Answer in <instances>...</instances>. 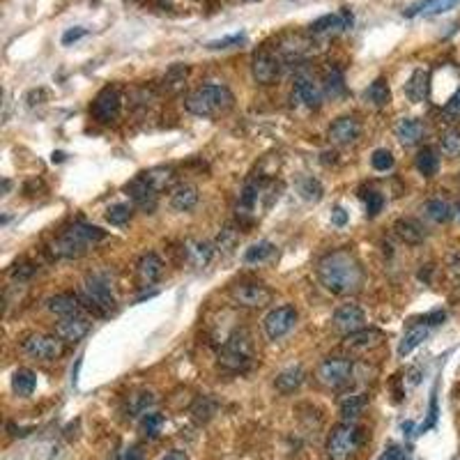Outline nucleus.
Returning a JSON list of instances; mask_svg holds the SVG:
<instances>
[{"instance_id":"f257e3e1","label":"nucleus","mask_w":460,"mask_h":460,"mask_svg":"<svg viewBox=\"0 0 460 460\" xmlns=\"http://www.w3.org/2000/svg\"><path fill=\"white\" fill-rule=\"evenodd\" d=\"M317 281L331 295H355L364 286V270L355 254H350L348 249H339L320 258V263H317Z\"/></svg>"},{"instance_id":"f03ea898","label":"nucleus","mask_w":460,"mask_h":460,"mask_svg":"<svg viewBox=\"0 0 460 460\" xmlns=\"http://www.w3.org/2000/svg\"><path fill=\"white\" fill-rule=\"evenodd\" d=\"M232 104H235V97L221 83H205L184 99L187 111L198 115V118H214V115L230 111Z\"/></svg>"},{"instance_id":"7ed1b4c3","label":"nucleus","mask_w":460,"mask_h":460,"mask_svg":"<svg viewBox=\"0 0 460 460\" xmlns=\"http://www.w3.org/2000/svg\"><path fill=\"white\" fill-rule=\"evenodd\" d=\"M102 239H106V232L102 228L88 223H74L53 242L51 251L55 258H81L90 247L99 244Z\"/></svg>"},{"instance_id":"20e7f679","label":"nucleus","mask_w":460,"mask_h":460,"mask_svg":"<svg viewBox=\"0 0 460 460\" xmlns=\"http://www.w3.org/2000/svg\"><path fill=\"white\" fill-rule=\"evenodd\" d=\"M81 304L92 311L95 315H111L115 311V295L111 290L106 276L102 274H90L86 281L81 283Z\"/></svg>"},{"instance_id":"39448f33","label":"nucleus","mask_w":460,"mask_h":460,"mask_svg":"<svg viewBox=\"0 0 460 460\" xmlns=\"http://www.w3.org/2000/svg\"><path fill=\"white\" fill-rule=\"evenodd\" d=\"M254 364V343L247 331H235L223 343L219 353V366L230 373H247Z\"/></svg>"},{"instance_id":"423d86ee","label":"nucleus","mask_w":460,"mask_h":460,"mask_svg":"<svg viewBox=\"0 0 460 460\" xmlns=\"http://www.w3.org/2000/svg\"><path fill=\"white\" fill-rule=\"evenodd\" d=\"M359 449V428L353 421H343L331 431L327 440V454L331 460H348Z\"/></svg>"},{"instance_id":"0eeeda50","label":"nucleus","mask_w":460,"mask_h":460,"mask_svg":"<svg viewBox=\"0 0 460 460\" xmlns=\"http://www.w3.org/2000/svg\"><path fill=\"white\" fill-rule=\"evenodd\" d=\"M272 290L265 286V283L258 281H244V283H235L230 288V299L237 306L244 308H263L267 304H272Z\"/></svg>"},{"instance_id":"6e6552de","label":"nucleus","mask_w":460,"mask_h":460,"mask_svg":"<svg viewBox=\"0 0 460 460\" xmlns=\"http://www.w3.org/2000/svg\"><path fill=\"white\" fill-rule=\"evenodd\" d=\"M353 362L350 359H343V357H329L317 366V380L320 384L329 389H341L343 384H348L350 378H353Z\"/></svg>"},{"instance_id":"1a4fd4ad","label":"nucleus","mask_w":460,"mask_h":460,"mask_svg":"<svg viewBox=\"0 0 460 460\" xmlns=\"http://www.w3.org/2000/svg\"><path fill=\"white\" fill-rule=\"evenodd\" d=\"M23 350L35 357V359H44V362H53L63 353H65V341L51 334H30V336L23 341Z\"/></svg>"},{"instance_id":"9d476101","label":"nucleus","mask_w":460,"mask_h":460,"mask_svg":"<svg viewBox=\"0 0 460 460\" xmlns=\"http://www.w3.org/2000/svg\"><path fill=\"white\" fill-rule=\"evenodd\" d=\"M295 324H297V311L292 306L272 308V311L267 313L265 320H263L267 339H272V341L283 339L286 334H290L292 329H295Z\"/></svg>"},{"instance_id":"9b49d317","label":"nucleus","mask_w":460,"mask_h":460,"mask_svg":"<svg viewBox=\"0 0 460 460\" xmlns=\"http://www.w3.org/2000/svg\"><path fill=\"white\" fill-rule=\"evenodd\" d=\"M120 108H122V97H120L118 88L108 86V88H104L95 97V102H92V106H90V113H92V118H95L97 122H104L106 124V122L118 120Z\"/></svg>"},{"instance_id":"f8f14e48","label":"nucleus","mask_w":460,"mask_h":460,"mask_svg":"<svg viewBox=\"0 0 460 460\" xmlns=\"http://www.w3.org/2000/svg\"><path fill=\"white\" fill-rule=\"evenodd\" d=\"M281 58L272 53L270 48H263L254 55V63H251V72H254V79L263 86H270L276 79L281 77Z\"/></svg>"},{"instance_id":"ddd939ff","label":"nucleus","mask_w":460,"mask_h":460,"mask_svg":"<svg viewBox=\"0 0 460 460\" xmlns=\"http://www.w3.org/2000/svg\"><path fill=\"white\" fill-rule=\"evenodd\" d=\"M127 194H129V198L133 200V205H136L138 210H143L147 214L157 210L159 191L143 178V175H138V178H133L127 184Z\"/></svg>"},{"instance_id":"4468645a","label":"nucleus","mask_w":460,"mask_h":460,"mask_svg":"<svg viewBox=\"0 0 460 460\" xmlns=\"http://www.w3.org/2000/svg\"><path fill=\"white\" fill-rule=\"evenodd\" d=\"M334 329L341 334H355L366 329V313L357 304H343L336 308V313L331 317Z\"/></svg>"},{"instance_id":"2eb2a0df","label":"nucleus","mask_w":460,"mask_h":460,"mask_svg":"<svg viewBox=\"0 0 460 460\" xmlns=\"http://www.w3.org/2000/svg\"><path fill=\"white\" fill-rule=\"evenodd\" d=\"M292 104L306 106V108H320L322 99H324V90L317 86L313 79L308 77H299L295 81V88H292Z\"/></svg>"},{"instance_id":"dca6fc26","label":"nucleus","mask_w":460,"mask_h":460,"mask_svg":"<svg viewBox=\"0 0 460 460\" xmlns=\"http://www.w3.org/2000/svg\"><path fill=\"white\" fill-rule=\"evenodd\" d=\"M88 331H90V320L81 313L70 315V317H60V322L55 324V334L65 343H79L88 336Z\"/></svg>"},{"instance_id":"f3484780","label":"nucleus","mask_w":460,"mask_h":460,"mask_svg":"<svg viewBox=\"0 0 460 460\" xmlns=\"http://www.w3.org/2000/svg\"><path fill=\"white\" fill-rule=\"evenodd\" d=\"M362 133V124L353 115H343L329 127V140L334 145H350L355 143Z\"/></svg>"},{"instance_id":"a211bd4d","label":"nucleus","mask_w":460,"mask_h":460,"mask_svg":"<svg viewBox=\"0 0 460 460\" xmlns=\"http://www.w3.org/2000/svg\"><path fill=\"white\" fill-rule=\"evenodd\" d=\"M164 274V263L157 254H145L140 256V261L136 265V281L140 288H150L162 279Z\"/></svg>"},{"instance_id":"6ab92c4d","label":"nucleus","mask_w":460,"mask_h":460,"mask_svg":"<svg viewBox=\"0 0 460 460\" xmlns=\"http://www.w3.org/2000/svg\"><path fill=\"white\" fill-rule=\"evenodd\" d=\"M212 256H214V244H210V242H205V239L184 242V258H187V263L191 267H196V270L210 265Z\"/></svg>"},{"instance_id":"aec40b11","label":"nucleus","mask_w":460,"mask_h":460,"mask_svg":"<svg viewBox=\"0 0 460 460\" xmlns=\"http://www.w3.org/2000/svg\"><path fill=\"white\" fill-rule=\"evenodd\" d=\"M81 297L72 295V292H60V295H53L46 299V311L53 313L58 317H70V315H79L81 313Z\"/></svg>"},{"instance_id":"412c9836","label":"nucleus","mask_w":460,"mask_h":460,"mask_svg":"<svg viewBox=\"0 0 460 460\" xmlns=\"http://www.w3.org/2000/svg\"><path fill=\"white\" fill-rule=\"evenodd\" d=\"M396 138L400 145L412 147L423 138V124L416 118H403L396 124Z\"/></svg>"},{"instance_id":"4be33fe9","label":"nucleus","mask_w":460,"mask_h":460,"mask_svg":"<svg viewBox=\"0 0 460 460\" xmlns=\"http://www.w3.org/2000/svg\"><path fill=\"white\" fill-rule=\"evenodd\" d=\"M306 380V373L302 366H290L286 371H281L276 375L274 380V387L281 391V394H292V391H297L299 387L304 384Z\"/></svg>"},{"instance_id":"5701e85b","label":"nucleus","mask_w":460,"mask_h":460,"mask_svg":"<svg viewBox=\"0 0 460 460\" xmlns=\"http://www.w3.org/2000/svg\"><path fill=\"white\" fill-rule=\"evenodd\" d=\"M198 205V189L194 184H180L171 194V207L178 212H191Z\"/></svg>"},{"instance_id":"b1692460","label":"nucleus","mask_w":460,"mask_h":460,"mask_svg":"<svg viewBox=\"0 0 460 460\" xmlns=\"http://www.w3.org/2000/svg\"><path fill=\"white\" fill-rule=\"evenodd\" d=\"M394 232L398 239H403L405 244H421L426 239V230L419 221L414 219H398L394 223Z\"/></svg>"},{"instance_id":"393cba45","label":"nucleus","mask_w":460,"mask_h":460,"mask_svg":"<svg viewBox=\"0 0 460 460\" xmlns=\"http://www.w3.org/2000/svg\"><path fill=\"white\" fill-rule=\"evenodd\" d=\"M428 334H431L428 324H423V322L412 324V327H409L407 334L403 336V341L398 343V357H407L414 348H419L421 343L428 339Z\"/></svg>"},{"instance_id":"a878e982","label":"nucleus","mask_w":460,"mask_h":460,"mask_svg":"<svg viewBox=\"0 0 460 460\" xmlns=\"http://www.w3.org/2000/svg\"><path fill=\"white\" fill-rule=\"evenodd\" d=\"M428 92V72L426 70H414L409 81L405 83V95L412 104H421Z\"/></svg>"},{"instance_id":"bb28decb","label":"nucleus","mask_w":460,"mask_h":460,"mask_svg":"<svg viewBox=\"0 0 460 460\" xmlns=\"http://www.w3.org/2000/svg\"><path fill=\"white\" fill-rule=\"evenodd\" d=\"M460 3V0H423V3H416L412 5L409 10H405V16H416V14H423V16H435V14H445L449 10Z\"/></svg>"},{"instance_id":"cd10ccee","label":"nucleus","mask_w":460,"mask_h":460,"mask_svg":"<svg viewBox=\"0 0 460 460\" xmlns=\"http://www.w3.org/2000/svg\"><path fill=\"white\" fill-rule=\"evenodd\" d=\"M380 341H382V334H380V331H375V329H362V331L348 334L346 348H350V350H368V348L378 346Z\"/></svg>"},{"instance_id":"c85d7f7f","label":"nucleus","mask_w":460,"mask_h":460,"mask_svg":"<svg viewBox=\"0 0 460 460\" xmlns=\"http://www.w3.org/2000/svg\"><path fill=\"white\" fill-rule=\"evenodd\" d=\"M37 387V375L30 371V368H19V371L14 373V378H12V389H14V394L16 396H30L32 391H35Z\"/></svg>"},{"instance_id":"c756f323","label":"nucleus","mask_w":460,"mask_h":460,"mask_svg":"<svg viewBox=\"0 0 460 460\" xmlns=\"http://www.w3.org/2000/svg\"><path fill=\"white\" fill-rule=\"evenodd\" d=\"M364 97H366V102L368 104H373L375 108H382V106H387L389 104V99H391V92H389V86H387V79H375L371 86H368V90L364 92Z\"/></svg>"},{"instance_id":"7c9ffc66","label":"nucleus","mask_w":460,"mask_h":460,"mask_svg":"<svg viewBox=\"0 0 460 460\" xmlns=\"http://www.w3.org/2000/svg\"><path fill=\"white\" fill-rule=\"evenodd\" d=\"M423 212L431 216V219L435 223H449L451 219H454V207H451L447 200H442V198H433L428 200V203L423 205Z\"/></svg>"},{"instance_id":"2f4dec72","label":"nucleus","mask_w":460,"mask_h":460,"mask_svg":"<svg viewBox=\"0 0 460 460\" xmlns=\"http://www.w3.org/2000/svg\"><path fill=\"white\" fill-rule=\"evenodd\" d=\"M414 164H416V171H419L423 178H433L440 169V157L433 147H421Z\"/></svg>"},{"instance_id":"473e14b6","label":"nucleus","mask_w":460,"mask_h":460,"mask_svg":"<svg viewBox=\"0 0 460 460\" xmlns=\"http://www.w3.org/2000/svg\"><path fill=\"white\" fill-rule=\"evenodd\" d=\"M140 175H143V178L152 184L157 191H164V189L173 187V180H175L173 169H166V166H157V169H150V171L140 173Z\"/></svg>"},{"instance_id":"72a5a7b5","label":"nucleus","mask_w":460,"mask_h":460,"mask_svg":"<svg viewBox=\"0 0 460 460\" xmlns=\"http://www.w3.org/2000/svg\"><path fill=\"white\" fill-rule=\"evenodd\" d=\"M274 244L272 242H267V239H263V242H256V244H251L247 251H244V263H249V265H258V263H265L267 258H272L274 256Z\"/></svg>"},{"instance_id":"f704fd0d","label":"nucleus","mask_w":460,"mask_h":460,"mask_svg":"<svg viewBox=\"0 0 460 460\" xmlns=\"http://www.w3.org/2000/svg\"><path fill=\"white\" fill-rule=\"evenodd\" d=\"M189 77V67L187 65H173L169 67L164 77V88L169 92H180L184 88V81Z\"/></svg>"},{"instance_id":"c9c22d12","label":"nucleus","mask_w":460,"mask_h":460,"mask_svg":"<svg viewBox=\"0 0 460 460\" xmlns=\"http://www.w3.org/2000/svg\"><path fill=\"white\" fill-rule=\"evenodd\" d=\"M216 414V400L210 396H203L198 398L194 405H191V416L198 421V423H207Z\"/></svg>"},{"instance_id":"e433bc0d","label":"nucleus","mask_w":460,"mask_h":460,"mask_svg":"<svg viewBox=\"0 0 460 460\" xmlns=\"http://www.w3.org/2000/svg\"><path fill=\"white\" fill-rule=\"evenodd\" d=\"M155 405V394L152 391H138V394L129 396V412L133 416L138 414H147V407Z\"/></svg>"},{"instance_id":"4c0bfd02","label":"nucleus","mask_w":460,"mask_h":460,"mask_svg":"<svg viewBox=\"0 0 460 460\" xmlns=\"http://www.w3.org/2000/svg\"><path fill=\"white\" fill-rule=\"evenodd\" d=\"M322 90H324V95L331 97V99H339V97L346 95V83H343V74L339 70H331L327 74V79H324Z\"/></svg>"},{"instance_id":"58836bf2","label":"nucleus","mask_w":460,"mask_h":460,"mask_svg":"<svg viewBox=\"0 0 460 460\" xmlns=\"http://www.w3.org/2000/svg\"><path fill=\"white\" fill-rule=\"evenodd\" d=\"M366 407V398L364 396H348L346 400L341 403V416L346 421H353L362 414V409Z\"/></svg>"},{"instance_id":"ea45409f","label":"nucleus","mask_w":460,"mask_h":460,"mask_svg":"<svg viewBox=\"0 0 460 460\" xmlns=\"http://www.w3.org/2000/svg\"><path fill=\"white\" fill-rule=\"evenodd\" d=\"M297 189H299V194H302L304 200H311V203H317V200L322 198V184L317 182L315 178H302L297 184Z\"/></svg>"},{"instance_id":"a19ab883","label":"nucleus","mask_w":460,"mask_h":460,"mask_svg":"<svg viewBox=\"0 0 460 460\" xmlns=\"http://www.w3.org/2000/svg\"><path fill=\"white\" fill-rule=\"evenodd\" d=\"M131 205L127 203H118V205H111L106 210V221L111 225H124L129 219H131Z\"/></svg>"},{"instance_id":"79ce46f5","label":"nucleus","mask_w":460,"mask_h":460,"mask_svg":"<svg viewBox=\"0 0 460 460\" xmlns=\"http://www.w3.org/2000/svg\"><path fill=\"white\" fill-rule=\"evenodd\" d=\"M336 28L343 30L341 14H324V16H320V19H315L311 23V32H315V35H320V32H327V30H336Z\"/></svg>"},{"instance_id":"37998d69","label":"nucleus","mask_w":460,"mask_h":460,"mask_svg":"<svg viewBox=\"0 0 460 460\" xmlns=\"http://www.w3.org/2000/svg\"><path fill=\"white\" fill-rule=\"evenodd\" d=\"M164 414H159V412H150L143 416V421H140V426H143V433L147 435L150 440H155L159 438V433H162L164 428Z\"/></svg>"},{"instance_id":"c03bdc74","label":"nucleus","mask_w":460,"mask_h":460,"mask_svg":"<svg viewBox=\"0 0 460 460\" xmlns=\"http://www.w3.org/2000/svg\"><path fill=\"white\" fill-rule=\"evenodd\" d=\"M442 152L447 157H458L460 155V131L449 129L447 133H442Z\"/></svg>"},{"instance_id":"a18cd8bd","label":"nucleus","mask_w":460,"mask_h":460,"mask_svg":"<svg viewBox=\"0 0 460 460\" xmlns=\"http://www.w3.org/2000/svg\"><path fill=\"white\" fill-rule=\"evenodd\" d=\"M237 239H239V232L232 228V225H225V228L221 230V235L216 237V249L225 251V254H230V251L235 249Z\"/></svg>"},{"instance_id":"49530a36","label":"nucleus","mask_w":460,"mask_h":460,"mask_svg":"<svg viewBox=\"0 0 460 460\" xmlns=\"http://www.w3.org/2000/svg\"><path fill=\"white\" fill-rule=\"evenodd\" d=\"M371 164L375 171L380 173H387L394 169V155L389 152V150H375L373 157H371Z\"/></svg>"},{"instance_id":"de8ad7c7","label":"nucleus","mask_w":460,"mask_h":460,"mask_svg":"<svg viewBox=\"0 0 460 460\" xmlns=\"http://www.w3.org/2000/svg\"><path fill=\"white\" fill-rule=\"evenodd\" d=\"M364 200H366V216H378L382 212V207H384V198L382 194H378V191H366V194H362Z\"/></svg>"},{"instance_id":"09e8293b","label":"nucleus","mask_w":460,"mask_h":460,"mask_svg":"<svg viewBox=\"0 0 460 460\" xmlns=\"http://www.w3.org/2000/svg\"><path fill=\"white\" fill-rule=\"evenodd\" d=\"M442 113H445V118L447 120H451V122H456V120H460V86H458V90L451 95V99L445 104V108H442Z\"/></svg>"},{"instance_id":"8fccbe9b","label":"nucleus","mask_w":460,"mask_h":460,"mask_svg":"<svg viewBox=\"0 0 460 460\" xmlns=\"http://www.w3.org/2000/svg\"><path fill=\"white\" fill-rule=\"evenodd\" d=\"M242 41H244V35H230V37L210 41V44H207V48H212V51H216V48H232V46H239Z\"/></svg>"},{"instance_id":"3c124183","label":"nucleus","mask_w":460,"mask_h":460,"mask_svg":"<svg viewBox=\"0 0 460 460\" xmlns=\"http://www.w3.org/2000/svg\"><path fill=\"white\" fill-rule=\"evenodd\" d=\"M32 274H35V265H30V263L14 265V270H12V276L16 281H26V279H30Z\"/></svg>"},{"instance_id":"603ef678","label":"nucleus","mask_w":460,"mask_h":460,"mask_svg":"<svg viewBox=\"0 0 460 460\" xmlns=\"http://www.w3.org/2000/svg\"><path fill=\"white\" fill-rule=\"evenodd\" d=\"M86 32H88L86 28H70V30H67L65 35H63V44H65V46L74 44V41H79L81 37H86Z\"/></svg>"},{"instance_id":"864d4df0","label":"nucleus","mask_w":460,"mask_h":460,"mask_svg":"<svg viewBox=\"0 0 460 460\" xmlns=\"http://www.w3.org/2000/svg\"><path fill=\"white\" fill-rule=\"evenodd\" d=\"M380 460H405L403 449H400L398 445H389L387 449H384V454L380 456Z\"/></svg>"},{"instance_id":"5fc2aeb1","label":"nucleus","mask_w":460,"mask_h":460,"mask_svg":"<svg viewBox=\"0 0 460 460\" xmlns=\"http://www.w3.org/2000/svg\"><path fill=\"white\" fill-rule=\"evenodd\" d=\"M118 460H145V458H143V451L138 447H127L124 451H120Z\"/></svg>"},{"instance_id":"6e6d98bb","label":"nucleus","mask_w":460,"mask_h":460,"mask_svg":"<svg viewBox=\"0 0 460 460\" xmlns=\"http://www.w3.org/2000/svg\"><path fill=\"white\" fill-rule=\"evenodd\" d=\"M445 311H433V313H428L426 317H421L419 322H423V324H428V327H435V324H442L445 322Z\"/></svg>"},{"instance_id":"4d7b16f0","label":"nucleus","mask_w":460,"mask_h":460,"mask_svg":"<svg viewBox=\"0 0 460 460\" xmlns=\"http://www.w3.org/2000/svg\"><path fill=\"white\" fill-rule=\"evenodd\" d=\"M331 223H334V225H339V228H341V225H346V223H348V212L343 210L341 205H336V207H334V210H331Z\"/></svg>"},{"instance_id":"13d9d810","label":"nucleus","mask_w":460,"mask_h":460,"mask_svg":"<svg viewBox=\"0 0 460 460\" xmlns=\"http://www.w3.org/2000/svg\"><path fill=\"white\" fill-rule=\"evenodd\" d=\"M162 460H189V458H187L184 451H171V454H166Z\"/></svg>"},{"instance_id":"bf43d9fd","label":"nucleus","mask_w":460,"mask_h":460,"mask_svg":"<svg viewBox=\"0 0 460 460\" xmlns=\"http://www.w3.org/2000/svg\"><path fill=\"white\" fill-rule=\"evenodd\" d=\"M63 157H65L63 152H55V155H53V162H63Z\"/></svg>"},{"instance_id":"052dcab7","label":"nucleus","mask_w":460,"mask_h":460,"mask_svg":"<svg viewBox=\"0 0 460 460\" xmlns=\"http://www.w3.org/2000/svg\"><path fill=\"white\" fill-rule=\"evenodd\" d=\"M458 212H460V210H458Z\"/></svg>"}]
</instances>
